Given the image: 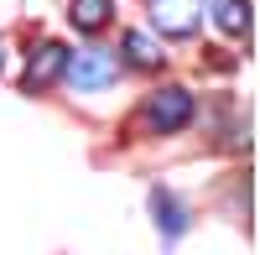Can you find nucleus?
I'll return each instance as SVG.
<instances>
[{
  "label": "nucleus",
  "mask_w": 260,
  "mask_h": 255,
  "mask_svg": "<svg viewBox=\"0 0 260 255\" xmlns=\"http://www.w3.org/2000/svg\"><path fill=\"white\" fill-rule=\"evenodd\" d=\"M192 110H198V99H192L187 83H161V89L141 104V131L146 136H177V131H187Z\"/></svg>",
  "instance_id": "f257e3e1"
},
{
  "label": "nucleus",
  "mask_w": 260,
  "mask_h": 255,
  "mask_svg": "<svg viewBox=\"0 0 260 255\" xmlns=\"http://www.w3.org/2000/svg\"><path fill=\"white\" fill-rule=\"evenodd\" d=\"M120 57L115 47H78L68 52V68H62V78H68L73 94H99V89H115L120 83Z\"/></svg>",
  "instance_id": "f03ea898"
},
{
  "label": "nucleus",
  "mask_w": 260,
  "mask_h": 255,
  "mask_svg": "<svg viewBox=\"0 0 260 255\" xmlns=\"http://www.w3.org/2000/svg\"><path fill=\"white\" fill-rule=\"evenodd\" d=\"M62 68H68V42L42 37L21 62V94H47L52 83H62Z\"/></svg>",
  "instance_id": "7ed1b4c3"
},
{
  "label": "nucleus",
  "mask_w": 260,
  "mask_h": 255,
  "mask_svg": "<svg viewBox=\"0 0 260 255\" xmlns=\"http://www.w3.org/2000/svg\"><path fill=\"white\" fill-rule=\"evenodd\" d=\"M151 11V26L172 42H192L203 26V0H146Z\"/></svg>",
  "instance_id": "20e7f679"
},
{
  "label": "nucleus",
  "mask_w": 260,
  "mask_h": 255,
  "mask_svg": "<svg viewBox=\"0 0 260 255\" xmlns=\"http://www.w3.org/2000/svg\"><path fill=\"white\" fill-rule=\"evenodd\" d=\"M146 203H151V224L161 229V240H167V245H177L187 229H192V208H187V198H182V193H172V187H161V182H156Z\"/></svg>",
  "instance_id": "39448f33"
},
{
  "label": "nucleus",
  "mask_w": 260,
  "mask_h": 255,
  "mask_svg": "<svg viewBox=\"0 0 260 255\" xmlns=\"http://www.w3.org/2000/svg\"><path fill=\"white\" fill-rule=\"evenodd\" d=\"M115 57H120V68H141V73H161V68H167L161 42H156V31H146V26H130V31L120 37Z\"/></svg>",
  "instance_id": "423d86ee"
},
{
  "label": "nucleus",
  "mask_w": 260,
  "mask_h": 255,
  "mask_svg": "<svg viewBox=\"0 0 260 255\" xmlns=\"http://www.w3.org/2000/svg\"><path fill=\"white\" fill-rule=\"evenodd\" d=\"M208 16H213V26H219L229 42H250V26H255L250 0H213V6H208Z\"/></svg>",
  "instance_id": "0eeeda50"
},
{
  "label": "nucleus",
  "mask_w": 260,
  "mask_h": 255,
  "mask_svg": "<svg viewBox=\"0 0 260 255\" xmlns=\"http://www.w3.org/2000/svg\"><path fill=\"white\" fill-rule=\"evenodd\" d=\"M115 21V0H68V26L83 37H99Z\"/></svg>",
  "instance_id": "6e6552de"
},
{
  "label": "nucleus",
  "mask_w": 260,
  "mask_h": 255,
  "mask_svg": "<svg viewBox=\"0 0 260 255\" xmlns=\"http://www.w3.org/2000/svg\"><path fill=\"white\" fill-rule=\"evenodd\" d=\"M0 68H6V42H0Z\"/></svg>",
  "instance_id": "1a4fd4ad"
}]
</instances>
